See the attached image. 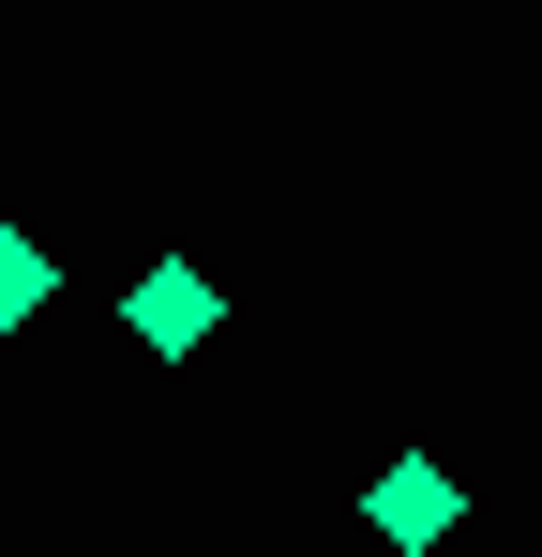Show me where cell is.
<instances>
[{"label": "cell", "mask_w": 542, "mask_h": 557, "mask_svg": "<svg viewBox=\"0 0 542 557\" xmlns=\"http://www.w3.org/2000/svg\"><path fill=\"white\" fill-rule=\"evenodd\" d=\"M361 512H377V543H407V557H422V543H452V512H467V497H452L438 467L407 453V467H392V482H377V497H361Z\"/></svg>", "instance_id": "1"}, {"label": "cell", "mask_w": 542, "mask_h": 557, "mask_svg": "<svg viewBox=\"0 0 542 557\" xmlns=\"http://www.w3.org/2000/svg\"><path fill=\"white\" fill-rule=\"evenodd\" d=\"M211 317H226V301L196 272H136V332H151V347H211Z\"/></svg>", "instance_id": "2"}, {"label": "cell", "mask_w": 542, "mask_h": 557, "mask_svg": "<svg viewBox=\"0 0 542 557\" xmlns=\"http://www.w3.org/2000/svg\"><path fill=\"white\" fill-rule=\"evenodd\" d=\"M46 286H61V272H46V242H15V226H0V317H30Z\"/></svg>", "instance_id": "3"}]
</instances>
